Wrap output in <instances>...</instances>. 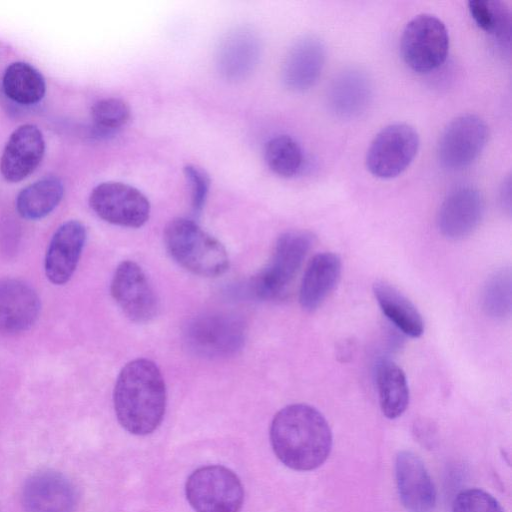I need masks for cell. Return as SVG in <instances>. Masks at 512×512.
I'll list each match as a JSON object with an SVG mask.
<instances>
[{
  "label": "cell",
  "instance_id": "15",
  "mask_svg": "<svg viewBox=\"0 0 512 512\" xmlns=\"http://www.w3.org/2000/svg\"><path fill=\"white\" fill-rule=\"evenodd\" d=\"M399 499L407 512H433L436 489L422 460L413 452L400 451L395 460Z\"/></svg>",
  "mask_w": 512,
  "mask_h": 512
},
{
  "label": "cell",
  "instance_id": "27",
  "mask_svg": "<svg viewBox=\"0 0 512 512\" xmlns=\"http://www.w3.org/2000/svg\"><path fill=\"white\" fill-rule=\"evenodd\" d=\"M264 155L268 167L285 178L296 175L304 160L300 145L288 135H279L269 140Z\"/></svg>",
  "mask_w": 512,
  "mask_h": 512
},
{
  "label": "cell",
  "instance_id": "23",
  "mask_svg": "<svg viewBox=\"0 0 512 512\" xmlns=\"http://www.w3.org/2000/svg\"><path fill=\"white\" fill-rule=\"evenodd\" d=\"M376 385L382 413L389 419L400 417L409 404V387L404 371L391 360L376 368Z\"/></svg>",
  "mask_w": 512,
  "mask_h": 512
},
{
  "label": "cell",
  "instance_id": "18",
  "mask_svg": "<svg viewBox=\"0 0 512 512\" xmlns=\"http://www.w3.org/2000/svg\"><path fill=\"white\" fill-rule=\"evenodd\" d=\"M326 51L323 42L314 35L297 39L288 50L281 70L284 85L295 92L308 90L321 76Z\"/></svg>",
  "mask_w": 512,
  "mask_h": 512
},
{
  "label": "cell",
  "instance_id": "10",
  "mask_svg": "<svg viewBox=\"0 0 512 512\" xmlns=\"http://www.w3.org/2000/svg\"><path fill=\"white\" fill-rule=\"evenodd\" d=\"M489 136L487 124L477 115L453 119L443 130L437 145L442 166L460 170L470 166L484 150Z\"/></svg>",
  "mask_w": 512,
  "mask_h": 512
},
{
  "label": "cell",
  "instance_id": "19",
  "mask_svg": "<svg viewBox=\"0 0 512 512\" xmlns=\"http://www.w3.org/2000/svg\"><path fill=\"white\" fill-rule=\"evenodd\" d=\"M41 309L37 292L18 279L0 280V333L14 334L28 330Z\"/></svg>",
  "mask_w": 512,
  "mask_h": 512
},
{
  "label": "cell",
  "instance_id": "25",
  "mask_svg": "<svg viewBox=\"0 0 512 512\" xmlns=\"http://www.w3.org/2000/svg\"><path fill=\"white\" fill-rule=\"evenodd\" d=\"M2 87L5 95L20 105H34L46 92L42 74L25 62L11 63L5 70Z\"/></svg>",
  "mask_w": 512,
  "mask_h": 512
},
{
  "label": "cell",
  "instance_id": "28",
  "mask_svg": "<svg viewBox=\"0 0 512 512\" xmlns=\"http://www.w3.org/2000/svg\"><path fill=\"white\" fill-rule=\"evenodd\" d=\"M482 306L485 313L497 320L510 316L512 309L511 270L503 268L491 275L483 289Z\"/></svg>",
  "mask_w": 512,
  "mask_h": 512
},
{
  "label": "cell",
  "instance_id": "3",
  "mask_svg": "<svg viewBox=\"0 0 512 512\" xmlns=\"http://www.w3.org/2000/svg\"><path fill=\"white\" fill-rule=\"evenodd\" d=\"M164 243L169 255L193 274L217 277L229 268V257L222 243L193 220H171L164 229Z\"/></svg>",
  "mask_w": 512,
  "mask_h": 512
},
{
  "label": "cell",
  "instance_id": "14",
  "mask_svg": "<svg viewBox=\"0 0 512 512\" xmlns=\"http://www.w3.org/2000/svg\"><path fill=\"white\" fill-rule=\"evenodd\" d=\"M77 501L74 485L56 471L34 473L22 489V504L26 512H74Z\"/></svg>",
  "mask_w": 512,
  "mask_h": 512
},
{
  "label": "cell",
  "instance_id": "26",
  "mask_svg": "<svg viewBox=\"0 0 512 512\" xmlns=\"http://www.w3.org/2000/svg\"><path fill=\"white\" fill-rule=\"evenodd\" d=\"M468 9L476 25L500 43L510 41L511 12L505 2L471 0Z\"/></svg>",
  "mask_w": 512,
  "mask_h": 512
},
{
  "label": "cell",
  "instance_id": "17",
  "mask_svg": "<svg viewBox=\"0 0 512 512\" xmlns=\"http://www.w3.org/2000/svg\"><path fill=\"white\" fill-rule=\"evenodd\" d=\"M86 228L77 221L63 223L53 234L45 256V274L55 285L67 283L74 274L86 242Z\"/></svg>",
  "mask_w": 512,
  "mask_h": 512
},
{
  "label": "cell",
  "instance_id": "30",
  "mask_svg": "<svg viewBox=\"0 0 512 512\" xmlns=\"http://www.w3.org/2000/svg\"><path fill=\"white\" fill-rule=\"evenodd\" d=\"M452 512H503L499 502L488 492L471 488L457 494Z\"/></svg>",
  "mask_w": 512,
  "mask_h": 512
},
{
  "label": "cell",
  "instance_id": "4",
  "mask_svg": "<svg viewBox=\"0 0 512 512\" xmlns=\"http://www.w3.org/2000/svg\"><path fill=\"white\" fill-rule=\"evenodd\" d=\"M183 336L194 354L204 358H223L242 349L246 328L242 319L233 314L207 312L190 319Z\"/></svg>",
  "mask_w": 512,
  "mask_h": 512
},
{
  "label": "cell",
  "instance_id": "13",
  "mask_svg": "<svg viewBox=\"0 0 512 512\" xmlns=\"http://www.w3.org/2000/svg\"><path fill=\"white\" fill-rule=\"evenodd\" d=\"M484 214V200L478 189L462 185L451 190L437 213V227L446 238L459 240L478 227Z\"/></svg>",
  "mask_w": 512,
  "mask_h": 512
},
{
  "label": "cell",
  "instance_id": "9",
  "mask_svg": "<svg viewBox=\"0 0 512 512\" xmlns=\"http://www.w3.org/2000/svg\"><path fill=\"white\" fill-rule=\"evenodd\" d=\"M89 204L102 220L122 227H141L150 216L147 197L137 188L122 182L100 183L91 191Z\"/></svg>",
  "mask_w": 512,
  "mask_h": 512
},
{
  "label": "cell",
  "instance_id": "11",
  "mask_svg": "<svg viewBox=\"0 0 512 512\" xmlns=\"http://www.w3.org/2000/svg\"><path fill=\"white\" fill-rule=\"evenodd\" d=\"M110 291L117 305L133 322H149L158 313L155 290L142 268L133 261H122L117 266Z\"/></svg>",
  "mask_w": 512,
  "mask_h": 512
},
{
  "label": "cell",
  "instance_id": "22",
  "mask_svg": "<svg viewBox=\"0 0 512 512\" xmlns=\"http://www.w3.org/2000/svg\"><path fill=\"white\" fill-rule=\"evenodd\" d=\"M376 301L386 318L403 334L418 338L424 321L414 304L394 286L379 281L373 285Z\"/></svg>",
  "mask_w": 512,
  "mask_h": 512
},
{
  "label": "cell",
  "instance_id": "24",
  "mask_svg": "<svg viewBox=\"0 0 512 512\" xmlns=\"http://www.w3.org/2000/svg\"><path fill=\"white\" fill-rule=\"evenodd\" d=\"M64 195L63 183L56 177L42 178L20 191L16 198L19 215L37 220L49 215Z\"/></svg>",
  "mask_w": 512,
  "mask_h": 512
},
{
  "label": "cell",
  "instance_id": "2",
  "mask_svg": "<svg viewBox=\"0 0 512 512\" xmlns=\"http://www.w3.org/2000/svg\"><path fill=\"white\" fill-rule=\"evenodd\" d=\"M120 425L135 435L152 433L166 408V386L158 366L146 358L128 362L118 374L113 392Z\"/></svg>",
  "mask_w": 512,
  "mask_h": 512
},
{
  "label": "cell",
  "instance_id": "16",
  "mask_svg": "<svg viewBox=\"0 0 512 512\" xmlns=\"http://www.w3.org/2000/svg\"><path fill=\"white\" fill-rule=\"evenodd\" d=\"M45 141L40 129L24 124L10 135L0 158V171L8 182H20L40 164Z\"/></svg>",
  "mask_w": 512,
  "mask_h": 512
},
{
  "label": "cell",
  "instance_id": "31",
  "mask_svg": "<svg viewBox=\"0 0 512 512\" xmlns=\"http://www.w3.org/2000/svg\"><path fill=\"white\" fill-rule=\"evenodd\" d=\"M184 176L191 188V206L195 213H200L205 205L210 187V179L207 173L195 165L184 167Z\"/></svg>",
  "mask_w": 512,
  "mask_h": 512
},
{
  "label": "cell",
  "instance_id": "12",
  "mask_svg": "<svg viewBox=\"0 0 512 512\" xmlns=\"http://www.w3.org/2000/svg\"><path fill=\"white\" fill-rule=\"evenodd\" d=\"M261 52V39L253 28L235 27L219 40L215 54L217 70L229 81L245 79L257 66Z\"/></svg>",
  "mask_w": 512,
  "mask_h": 512
},
{
  "label": "cell",
  "instance_id": "6",
  "mask_svg": "<svg viewBox=\"0 0 512 512\" xmlns=\"http://www.w3.org/2000/svg\"><path fill=\"white\" fill-rule=\"evenodd\" d=\"M185 493L196 512H239L244 500L239 477L221 465L193 471L186 481Z\"/></svg>",
  "mask_w": 512,
  "mask_h": 512
},
{
  "label": "cell",
  "instance_id": "1",
  "mask_svg": "<svg viewBox=\"0 0 512 512\" xmlns=\"http://www.w3.org/2000/svg\"><path fill=\"white\" fill-rule=\"evenodd\" d=\"M270 441L277 458L297 471L321 466L332 448V433L325 417L314 407L291 404L279 410L270 426Z\"/></svg>",
  "mask_w": 512,
  "mask_h": 512
},
{
  "label": "cell",
  "instance_id": "32",
  "mask_svg": "<svg viewBox=\"0 0 512 512\" xmlns=\"http://www.w3.org/2000/svg\"><path fill=\"white\" fill-rule=\"evenodd\" d=\"M510 177H508L502 186L501 190V201L503 204L504 209L507 210L508 213H510L511 210V185H510Z\"/></svg>",
  "mask_w": 512,
  "mask_h": 512
},
{
  "label": "cell",
  "instance_id": "29",
  "mask_svg": "<svg viewBox=\"0 0 512 512\" xmlns=\"http://www.w3.org/2000/svg\"><path fill=\"white\" fill-rule=\"evenodd\" d=\"M91 117L98 132L104 135L111 134L128 122L130 108L122 99L105 98L94 103Z\"/></svg>",
  "mask_w": 512,
  "mask_h": 512
},
{
  "label": "cell",
  "instance_id": "8",
  "mask_svg": "<svg viewBox=\"0 0 512 512\" xmlns=\"http://www.w3.org/2000/svg\"><path fill=\"white\" fill-rule=\"evenodd\" d=\"M419 143L418 133L411 125L390 124L372 140L366 154V167L377 178H395L413 162Z\"/></svg>",
  "mask_w": 512,
  "mask_h": 512
},
{
  "label": "cell",
  "instance_id": "21",
  "mask_svg": "<svg viewBox=\"0 0 512 512\" xmlns=\"http://www.w3.org/2000/svg\"><path fill=\"white\" fill-rule=\"evenodd\" d=\"M342 270L341 259L332 252L316 254L309 262L299 289V303L314 311L336 287Z\"/></svg>",
  "mask_w": 512,
  "mask_h": 512
},
{
  "label": "cell",
  "instance_id": "20",
  "mask_svg": "<svg viewBox=\"0 0 512 512\" xmlns=\"http://www.w3.org/2000/svg\"><path fill=\"white\" fill-rule=\"evenodd\" d=\"M326 98L328 108L335 116L342 119L355 118L370 104L371 80L361 69H344L331 81Z\"/></svg>",
  "mask_w": 512,
  "mask_h": 512
},
{
  "label": "cell",
  "instance_id": "7",
  "mask_svg": "<svg viewBox=\"0 0 512 512\" xmlns=\"http://www.w3.org/2000/svg\"><path fill=\"white\" fill-rule=\"evenodd\" d=\"M401 56L417 73L439 68L449 51V34L445 24L432 14H419L405 26L400 40Z\"/></svg>",
  "mask_w": 512,
  "mask_h": 512
},
{
  "label": "cell",
  "instance_id": "5",
  "mask_svg": "<svg viewBox=\"0 0 512 512\" xmlns=\"http://www.w3.org/2000/svg\"><path fill=\"white\" fill-rule=\"evenodd\" d=\"M312 245L313 236L306 231L294 230L279 236L271 260L253 278L251 286L255 296L273 300L283 295Z\"/></svg>",
  "mask_w": 512,
  "mask_h": 512
}]
</instances>
